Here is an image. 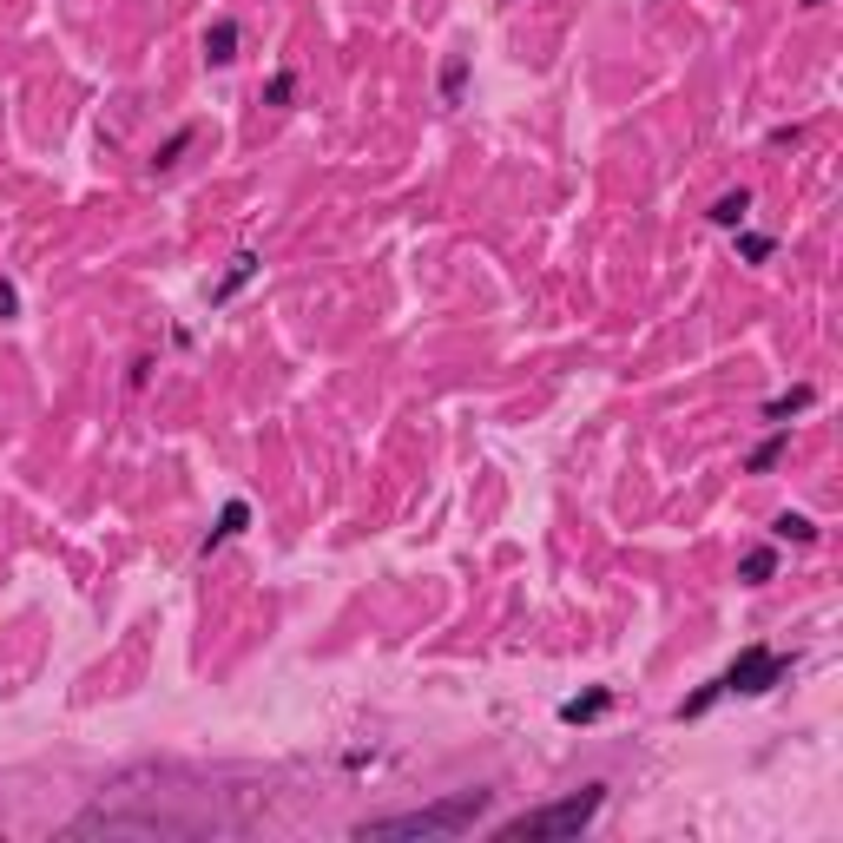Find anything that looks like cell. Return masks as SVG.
Instances as JSON below:
<instances>
[{
  "mask_svg": "<svg viewBox=\"0 0 843 843\" xmlns=\"http://www.w3.org/2000/svg\"><path fill=\"white\" fill-rule=\"evenodd\" d=\"M771 573H778V547H751L745 567H738V580H745V587H764Z\"/></svg>",
  "mask_w": 843,
  "mask_h": 843,
  "instance_id": "11",
  "label": "cell"
},
{
  "mask_svg": "<svg viewBox=\"0 0 843 843\" xmlns=\"http://www.w3.org/2000/svg\"><path fill=\"white\" fill-rule=\"evenodd\" d=\"M705 218L718 224V231H745V218H751V191L738 185V191H725V198H718L712 211H705Z\"/></svg>",
  "mask_w": 843,
  "mask_h": 843,
  "instance_id": "7",
  "label": "cell"
},
{
  "mask_svg": "<svg viewBox=\"0 0 843 843\" xmlns=\"http://www.w3.org/2000/svg\"><path fill=\"white\" fill-rule=\"evenodd\" d=\"M738 257H745V264H764V257H771V238H764V231H738Z\"/></svg>",
  "mask_w": 843,
  "mask_h": 843,
  "instance_id": "16",
  "label": "cell"
},
{
  "mask_svg": "<svg viewBox=\"0 0 843 843\" xmlns=\"http://www.w3.org/2000/svg\"><path fill=\"white\" fill-rule=\"evenodd\" d=\"M600 804H606V784H580L573 797H554V804H534V811L508 817L501 837H580L600 817Z\"/></svg>",
  "mask_w": 843,
  "mask_h": 843,
  "instance_id": "2",
  "label": "cell"
},
{
  "mask_svg": "<svg viewBox=\"0 0 843 843\" xmlns=\"http://www.w3.org/2000/svg\"><path fill=\"white\" fill-rule=\"evenodd\" d=\"M771 534H778V541L811 547V541H817V521H811V514H778V521H771Z\"/></svg>",
  "mask_w": 843,
  "mask_h": 843,
  "instance_id": "12",
  "label": "cell"
},
{
  "mask_svg": "<svg viewBox=\"0 0 843 843\" xmlns=\"http://www.w3.org/2000/svg\"><path fill=\"white\" fill-rule=\"evenodd\" d=\"M606 705H613V692H606V685H593V692H580V699L560 705V725H593Z\"/></svg>",
  "mask_w": 843,
  "mask_h": 843,
  "instance_id": "9",
  "label": "cell"
},
{
  "mask_svg": "<svg viewBox=\"0 0 843 843\" xmlns=\"http://www.w3.org/2000/svg\"><path fill=\"white\" fill-rule=\"evenodd\" d=\"M205 60L211 66L238 60V20H211V27H205Z\"/></svg>",
  "mask_w": 843,
  "mask_h": 843,
  "instance_id": "6",
  "label": "cell"
},
{
  "mask_svg": "<svg viewBox=\"0 0 843 843\" xmlns=\"http://www.w3.org/2000/svg\"><path fill=\"white\" fill-rule=\"evenodd\" d=\"M244 521H251V508H244V501H224V514H218V527H211L205 541H198V554H218L224 541H231V534H244Z\"/></svg>",
  "mask_w": 843,
  "mask_h": 843,
  "instance_id": "8",
  "label": "cell"
},
{
  "mask_svg": "<svg viewBox=\"0 0 843 843\" xmlns=\"http://www.w3.org/2000/svg\"><path fill=\"white\" fill-rule=\"evenodd\" d=\"M290 99H297V73H290V66H277L271 80H264V106H290Z\"/></svg>",
  "mask_w": 843,
  "mask_h": 843,
  "instance_id": "14",
  "label": "cell"
},
{
  "mask_svg": "<svg viewBox=\"0 0 843 843\" xmlns=\"http://www.w3.org/2000/svg\"><path fill=\"white\" fill-rule=\"evenodd\" d=\"M784 672H791V659H784V653H771V646H745L732 666L718 672V692H738V699H764V692H771Z\"/></svg>",
  "mask_w": 843,
  "mask_h": 843,
  "instance_id": "3",
  "label": "cell"
},
{
  "mask_svg": "<svg viewBox=\"0 0 843 843\" xmlns=\"http://www.w3.org/2000/svg\"><path fill=\"white\" fill-rule=\"evenodd\" d=\"M804 7H824V0H804Z\"/></svg>",
  "mask_w": 843,
  "mask_h": 843,
  "instance_id": "18",
  "label": "cell"
},
{
  "mask_svg": "<svg viewBox=\"0 0 843 843\" xmlns=\"http://www.w3.org/2000/svg\"><path fill=\"white\" fill-rule=\"evenodd\" d=\"M257 271H264V264H257V251H238V257H231V271H224V284H211V303H231Z\"/></svg>",
  "mask_w": 843,
  "mask_h": 843,
  "instance_id": "5",
  "label": "cell"
},
{
  "mask_svg": "<svg viewBox=\"0 0 843 843\" xmlns=\"http://www.w3.org/2000/svg\"><path fill=\"white\" fill-rule=\"evenodd\" d=\"M494 791H455V797H435V804H422V811H396V817H363L356 824V837H462V830L481 824V811H488Z\"/></svg>",
  "mask_w": 843,
  "mask_h": 843,
  "instance_id": "1",
  "label": "cell"
},
{
  "mask_svg": "<svg viewBox=\"0 0 843 843\" xmlns=\"http://www.w3.org/2000/svg\"><path fill=\"white\" fill-rule=\"evenodd\" d=\"M468 93V53H448L442 60V106H462Z\"/></svg>",
  "mask_w": 843,
  "mask_h": 843,
  "instance_id": "10",
  "label": "cell"
},
{
  "mask_svg": "<svg viewBox=\"0 0 843 843\" xmlns=\"http://www.w3.org/2000/svg\"><path fill=\"white\" fill-rule=\"evenodd\" d=\"M784 442H791V429H771L758 448H751V462H745V468H751V475H764V468H771V462L784 455Z\"/></svg>",
  "mask_w": 843,
  "mask_h": 843,
  "instance_id": "13",
  "label": "cell"
},
{
  "mask_svg": "<svg viewBox=\"0 0 843 843\" xmlns=\"http://www.w3.org/2000/svg\"><path fill=\"white\" fill-rule=\"evenodd\" d=\"M191 139H198V126H178V132H172V139H165V145H159V152H152V165H159V172H165V165H178V152H185V145H191Z\"/></svg>",
  "mask_w": 843,
  "mask_h": 843,
  "instance_id": "15",
  "label": "cell"
},
{
  "mask_svg": "<svg viewBox=\"0 0 843 843\" xmlns=\"http://www.w3.org/2000/svg\"><path fill=\"white\" fill-rule=\"evenodd\" d=\"M811 402H817V389H811V382H797V389H784V396H771V402H764V422L791 429V415H804Z\"/></svg>",
  "mask_w": 843,
  "mask_h": 843,
  "instance_id": "4",
  "label": "cell"
},
{
  "mask_svg": "<svg viewBox=\"0 0 843 843\" xmlns=\"http://www.w3.org/2000/svg\"><path fill=\"white\" fill-rule=\"evenodd\" d=\"M7 317H20V290L14 284H0V323H7Z\"/></svg>",
  "mask_w": 843,
  "mask_h": 843,
  "instance_id": "17",
  "label": "cell"
}]
</instances>
